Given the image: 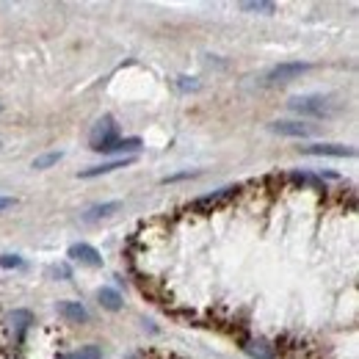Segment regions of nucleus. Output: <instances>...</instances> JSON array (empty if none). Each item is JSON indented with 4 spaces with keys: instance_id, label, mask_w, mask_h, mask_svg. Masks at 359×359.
<instances>
[{
    "instance_id": "obj_1",
    "label": "nucleus",
    "mask_w": 359,
    "mask_h": 359,
    "mask_svg": "<svg viewBox=\"0 0 359 359\" xmlns=\"http://www.w3.org/2000/svg\"><path fill=\"white\" fill-rule=\"evenodd\" d=\"M119 144V128L114 116H102L97 119V125L89 133V147L94 152H114V147Z\"/></svg>"
},
{
    "instance_id": "obj_2",
    "label": "nucleus",
    "mask_w": 359,
    "mask_h": 359,
    "mask_svg": "<svg viewBox=\"0 0 359 359\" xmlns=\"http://www.w3.org/2000/svg\"><path fill=\"white\" fill-rule=\"evenodd\" d=\"M287 108L296 114H307V116H329L332 114V102L323 94H299L287 100Z\"/></svg>"
},
{
    "instance_id": "obj_3",
    "label": "nucleus",
    "mask_w": 359,
    "mask_h": 359,
    "mask_svg": "<svg viewBox=\"0 0 359 359\" xmlns=\"http://www.w3.org/2000/svg\"><path fill=\"white\" fill-rule=\"evenodd\" d=\"M307 69H310V64H302V61H282V64H276L273 69H269V72H266L263 83H266V86L287 83V81H296L299 75H304Z\"/></svg>"
},
{
    "instance_id": "obj_4",
    "label": "nucleus",
    "mask_w": 359,
    "mask_h": 359,
    "mask_svg": "<svg viewBox=\"0 0 359 359\" xmlns=\"http://www.w3.org/2000/svg\"><path fill=\"white\" fill-rule=\"evenodd\" d=\"M304 152L307 155H318V158H351V155H357V149L354 147H348V144H310V147H304Z\"/></svg>"
},
{
    "instance_id": "obj_5",
    "label": "nucleus",
    "mask_w": 359,
    "mask_h": 359,
    "mask_svg": "<svg viewBox=\"0 0 359 359\" xmlns=\"http://www.w3.org/2000/svg\"><path fill=\"white\" fill-rule=\"evenodd\" d=\"M69 257L78 260V263H83V266H91V269L102 266V255H100L94 246H89V243H75V246L69 249Z\"/></svg>"
},
{
    "instance_id": "obj_6",
    "label": "nucleus",
    "mask_w": 359,
    "mask_h": 359,
    "mask_svg": "<svg viewBox=\"0 0 359 359\" xmlns=\"http://www.w3.org/2000/svg\"><path fill=\"white\" fill-rule=\"evenodd\" d=\"M271 130L279 135H290V138H304V135L313 133L310 125H302V122H287V119H279V122H271Z\"/></svg>"
},
{
    "instance_id": "obj_7",
    "label": "nucleus",
    "mask_w": 359,
    "mask_h": 359,
    "mask_svg": "<svg viewBox=\"0 0 359 359\" xmlns=\"http://www.w3.org/2000/svg\"><path fill=\"white\" fill-rule=\"evenodd\" d=\"M58 315L67 318L69 323H86L89 320V310L81 302H61L58 304Z\"/></svg>"
},
{
    "instance_id": "obj_8",
    "label": "nucleus",
    "mask_w": 359,
    "mask_h": 359,
    "mask_svg": "<svg viewBox=\"0 0 359 359\" xmlns=\"http://www.w3.org/2000/svg\"><path fill=\"white\" fill-rule=\"evenodd\" d=\"M133 163V158L128 155V158H116V161H108V163H100V166H91V169H83L81 172V177H100V175H108V172H116V169H125V166H130Z\"/></svg>"
},
{
    "instance_id": "obj_9",
    "label": "nucleus",
    "mask_w": 359,
    "mask_h": 359,
    "mask_svg": "<svg viewBox=\"0 0 359 359\" xmlns=\"http://www.w3.org/2000/svg\"><path fill=\"white\" fill-rule=\"evenodd\" d=\"M116 210H122V202H105V205H97V208H91L89 213L83 216V222H100V219H108V216H114Z\"/></svg>"
},
{
    "instance_id": "obj_10",
    "label": "nucleus",
    "mask_w": 359,
    "mask_h": 359,
    "mask_svg": "<svg viewBox=\"0 0 359 359\" xmlns=\"http://www.w3.org/2000/svg\"><path fill=\"white\" fill-rule=\"evenodd\" d=\"M246 354L252 359H273L276 357V348L271 346L269 340H252V343L246 346Z\"/></svg>"
},
{
    "instance_id": "obj_11",
    "label": "nucleus",
    "mask_w": 359,
    "mask_h": 359,
    "mask_svg": "<svg viewBox=\"0 0 359 359\" xmlns=\"http://www.w3.org/2000/svg\"><path fill=\"white\" fill-rule=\"evenodd\" d=\"M100 304H102L105 310L116 313V310H122V296H119L114 287H102V290H100Z\"/></svg>"
},
{
    "instance_id": "obj_12",
    "label": "nucleus",
    "mask_w": 359,
    "mask_h": 359,
    "mask_svg": "<svg viewBox=\"0 0 359 359\" xmlns=\"http://www.w3.org/2000/svg\"><path fill=\"white\" fill-rule=\"evenodd\" d=\"M232 194V188H224L222 194H210V196H202V199H196L194 205H191V210H205V208H216L222 199H226Z\"/></svg>"
},
{
    "instance_id": "obj_13",
    "label": "nucleus",
    "mask_w": 359,
    "mask_h": 359,
    "mask_svg": "<svg viewBox=\"0 0 359 359\" xmlns=\"http://www.w3.org/2000/svg\"><path fill=\"white\" fill-rule=\"evenodd\" d=\"M243 11H260V14H273L276 3H266V0H252V3H241Z\"/></svg>"
},
{
    "instance_id": "obj_14",
    "label": "nucleus",
    "mask_w": 359,
    "mask_h": 359,
    "mask_svg": "<svg viewBox=\"0 0 359 359\" xmlns=\"http://www.w3.org/2000/svg\"><path fill=\"white\" fill-rule=\"evenodd\" d=\"M61 158H64L61 152H45V155H39V158L34 161V169H50V166H55Z\"/></svg>"
},
{
    "instance_id": "obj_15",
    "label": "nucleus",
    "mask_w": 359,
    "mask_h": 359,
    "mask_svg": "<svg viewBox=\"0 0 359 359\" xmlns=\"http://www.w3.org/2000/svg\"><path fill=\"white\" fill-rule=\"evenodd\" d=\"M290 177L296 180V182H302V185H310V188H315V191H320V188H323V180L315 177V175H307V172H293Z\"/></svg>"
},
{
    "instance_id": "obj_16",
    "label": "nucleus",
    "mask_w": 359,
    "mask_h": 359,
    "mask_svg": "<svg viewBox=\"0 0 359 359\" xmlns=\"http://www.w3.org/2000/svg\"><path fill=\"white\" fill-rule=\"evenodd\" d=\"M0 266H3V269H20L22 260H20L17 255H3V257H0Z\"/></svg>"
},
{
    "instance_id": "obj_17",
    "label": "nucleus",
    "mask_w": 359,
    "mask_h": 359,
    "mask_svg": "<svg viewBox=\"0 0 359 359\" xmlns=\"http://www.w3.org/2000/svg\"><path fill=\"white\" fill-rule=\"evenodd\" d=\"M177 86L182 91H196L199 89V81H196V78H185V75H182V78H177Z\"/></svg>"
},
{
    "instance_id": "obj_18",
    "label": "nucleus",
    "mask_w": 359,
    "mask_h": 359,
    "mask_svg": "<svg viewBox=\"0 0 359 359\" xmlns=\"http://www.w3.org/2000/svg\"><path fill=\"white\" fill-rule=\"evenodd\" d=\"M8 320H11V323H17V326L22 329V326L31 320V315H28V313H14V315H8Z\"/></svg>"
},
{
    "instance_id": "obj_19",
    "label": "nucleus",
    "mask_w": 359,
    "mask_h": 359,
    "mask_svg": "<svg viewBox=\"0 0 359 359\" xmlns=\"http://www.w3.org/2000/svg\"><path fill=\"white\" fill-rule=\"evenodd\" d=\"M8 208H14V199L11 196H0V210H8Z\"/></svg>"
},
{
    "instance_id": "obj_20",
    "label": "nucleus",
    "mask_w": 359,
    "mask_h": 359,
    "mask_svg": "<svg viewBox=\"0 0 359 359\" xmlns=\"http://www.w3.org/2000/svg\"><path fill=\"white\" fill-rule=\"evenodd\" d=\"M83 357H86V359H100V354H97V351H94V348H89V351H86V354H83Z\"/></svg>"
},
{
    "instance_id": "obj_21",
    "label": "nucleus",
    "mask_w": 359,
    "mask_h": 359,
    "mask_svg": "<svg viewBox=\"0 0 359 359\" xmlns=\"http://www.w3.org/2000/svg\"><path fill=\"white\" fill-rule=\"evenodd\" d=\"M67 359H86V357H78V354H75V357H67Z\"/></svg>"
}]
</instances>
